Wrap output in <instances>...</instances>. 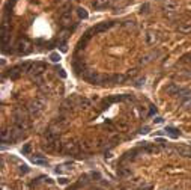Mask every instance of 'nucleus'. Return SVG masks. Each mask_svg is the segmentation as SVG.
I'll list each match as a JSON object with an SVG mask.
<instances>
[{"instance_id":"f257e3e1","label":"nucleus","mask_w":191,"mask_h":190,"mask_svg":"<svg viewBox=\"0 0 191 190\" xmlns=\"http://www.w3.org/2000/svg\"><path fill=\"white\" fill-rule=\"evenodd\" d=\"M181 91H182V87H179L178 85H174V83H170L169 86L166 87V92L170 94V95H179Z\"/></svg>"},{"instance_id":"f03ea898","label":"nucleus","mask_w":191,"mask_h":190,"mask_svg":"<svg viewBox=\"0 0 191 190\" xmlns=\"http://www.w3.org/2000/svg\"><path fill=\"white\" fill-rule=\"evenodd\" d=\"M166 131H167V134H169L172 139H178V138H179V130H176L174 127H167V128H166Z\"/></svg>"},{"instance_id":"7ed1b4c3","label":"nucleus","mask_w":191,"mask_h":190,"mask_svg":"<svg viewBox=\"0 0 191 190\" xmlns=\"http://www.w3.org/2000/svg\"><path fill=\"white\" fill-rule=\"evenodd\" d=\"M32 161H33L35 165H39V166H45V165H47V160H45V158H42L41 156L32 157Z\"/></svg>"},{"instance_id":"20e7f679","label":"nucleus","mask_w":191,"mask_h":190,"mask_svg":"<svg viewBox=\"0 0 191 190\" xmlns=\"http://www.w3.org/2000/svg\"><path fill=\"white\" fill-rule=\"evenodd\" d=\"M181 154H184L185 157H191V148H179L178 149Z\"/></svg>"},{"instance_id":"39448f33","label":"nucleus","mask_w":191,"mask_h":190,"mask_svg":"<svg viewBox=\"0 0 191 190\" xmlns=\"http://www.w3.org/2000/svg\"><path fill=\"white\" fill-rule=\"evenodd\" d=\"M50 59H51V62L57 64V62L60 60V54H59V53H51V54H50Z\"/></svg>"},{"instance_id":"423d86ee","label":"nucleus","mask_w":191,"mask_h":190,"mask_svg":"<svg viewBox=\"0 0 191 190\" xmlns=\"http://www.w3.org/2000/svg\"><path fill=\"white\" fill-rule=\"evenodd\" d=\"M78 17H80V18H87V12L84 11V9H81V8H80V9H78Z\"/></svg>"},{"instance_id":"0eeeda50","label":"nucleus","mask_w":191,"mask_h":190,"mask_svg":"<svg viewBox=\"0 0 191 190\" xmlns=\"http://www.w3.org/2000/svg\"><path fill=\"white\" fill-rule=\"evenodd\" d=\"M29 151H30V145H29V143H26V145L21 148V153H23V154H27Z\"/></svg>"},{"instance_id":"6e6552de","label":"nucleus","mask_w":191,"mask_h":190,"mask_svg":"<svg viewBox=\"0 0 191 190\" xmlns=\"http://www.w3.org/2000/svg\"><path fill=\"white\" fill-rule=\"evenodd\" d=\"M182 106H184V107H187V109H191V98L185 100V101H182Z\"/></svg>"},{"instance_id":"1a4fd4ad","label":"nucleus","mask_w":191,"mask_h":190,"mask_svg":"<svg viewBox=\"0 0 191 190\" xmlns=\"http://www.w3.org/2000/svg\"><path fill=\"white\" fill-rule=\"evenodd\" d=\"M20 171L23 173H26V172H29V169H27V166L26 165H23V166H20Z\"/></svg>"},{"instance_id":"9d476101","label":"nucleus","mask_w":191,"mask_h":190,"mask_svg":"<svg viewBox=\"0 0 191 190\" xmlns=\"http://www.w3.org/2000/svg\"><path fill=\"white\" fill-rule=\"evenodd\" d=\"M119 173H121V175H129V171H128V169H121V171H119Z\"/></svg>"},{"instance_id":"9b49d317","label":"nucleus","mask_w":191,"mask_h":190,"mask_svg":"<svg viewBox=\"0 0 191 190\" xmlns=\"http://www.w3.org/2000/svg\"><path fill=\"white\" fill-rule=\"evenodd\" d=\"M59 183L65 186V184H68V180H66V178H60V180H59Z\"/></svg>"},{"instance_id":"f8f14e48","label":"nucleus","mask_w":191,"mask_h":190,"mask_svg":"<svg viewBox=\"0 0 191 190\" xmlns=\"http://www.w3.org/2000/svg\"><path fill=\"white\" fill-rule=\"evenodd\" d=\"M156 113V109H151V112H149V116H152V115H155Z\"/></svg>"},{"instance_id":"ddd939ff","label":"nucleus","mask_w":191,"mask_h":190,"mask_svg":"<svg viewBox=\"0 0 191 190\" xmlns=\"http://www.w3.org/2000/svg\"><path fill=\"white\" fill-rule=\"evenodd\" d=\"M148 131H149V127H143L141 128V133H148Z\"/></svg>"}]
</instances>
